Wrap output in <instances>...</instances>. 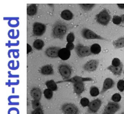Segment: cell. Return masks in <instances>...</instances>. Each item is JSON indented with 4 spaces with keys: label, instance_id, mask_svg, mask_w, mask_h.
Masks as SVG:
<instances>
[{
    "label": "cell",
    "instance_id": "obj_4",
    "mask_svg": "<svg viewBox=\"0 0 124 114\" xmlns=\"http://www.w3.org/2000/svg\"><path fill=\"white\" fill-rule=\"evenodd\" d=\"M61 109L64 114H79V111L76 105L72 103H65Z\"/></svg>",
    "mask_w": 124,
    "mask_h": 114
},
{
    "label": "cell",
    "instance_id": "obj_17",
    "mask_svg": "<svg viewBox=\"0 0 124 114\" xmlns=\"http://www.w3.org/2000/svg\"><path fill=\"white\" fill-rule=\"evenodd\" d=\"M30 94L33 100H39L41 98L42 93L40 89H39V88H33L31 90Z\"/></svg>",
    "mask_w": 124,
    "mask_h": 114
},
{
    "label": "cell",
    "instance_id": "obj_13",
    "mask_svg": "<svg viewBox=\"0 0 124 114\" xmlns=\"http://www.w3.org/2000/svg\"><path fill=\"white\" fill-rule=\"evenodd\" d=\"M114 84H115V83L112 79H111L110 78H106L104 82L103 87L100 92V94H103L106 91L111 88L114 86Z\"/></svg>",
    "mask_w": 124,
    "mask_h": 114
},
{
    "label": "cell",
    "instance_id": "obj_38",
    "mask_svg": "<svg viewBox=\"0 0 124 114\" xmlns=\"http://www.w3.org/2000/svg\"><path fill=\"white\" fill-rule=\"evenodd\" d=\"M117 5L120 9H124V4H117Z\"/></svg>",
    "mask_w": 124,
    "mask_h": 114
},
{
    "label": "cell",
    "instance_id": "obj_10",
    "mask_svg": "<svg viewBox=\"0 0 124 114\" xmlns=\"http://www.w3.org/2000/svg\"><path fill=\"white\" fill-rule=\"evenodd\" d=\"M99 61L97 60L92 59L87 61L83 66L84 70L88 71H93L96 70L98 65Z\"/></svg>",
    "mask_w": 124,
    "mask_h": 114
},
{
    "label": "cell",
    "instance_id": "obj_40",
    "mask_svg": "<svg viewBox=\"0 0 124 114\" xmlns=\"http://www.w3.org/2000/svg\"><path fill=\"white\" fill-rule=\"evenodd\" d=\"M121 114H124V112H123L122 113H121Z\"/></svg>",
    "mask_w": 124,
    "mask_h": 114
},
{
    "label": "cell",
    "instance_id": "obj_30",
    "mask_svg": "<svg viewBox=\"0 0 124 114\" xmlns=\"http://www.w3.org/2000/svg\"><path fill=\"white\" fill-rule=\"evenodd\" d=\"M32 107L34 110L41 108V104L39 100H33L32 101Z\"/></svg>",
    "mask_w": 124,
    "mask_h": 114
},
{
    "label": "cell",
    "instance_id": "obj_27",
    "mask_svg": "<svg viewBox=\"0 0 124 114\" xmlns=\"http://www.w3.org/2000/svg\"><path fill=\"white\" fill-rule=\"evenodd\" d=\"M90 102L89 99H87V98H85V97L81 98L80 100V105L82 107H84L88 106L90 104Z\"/></svg>",
    "mask_w": 124,
    "mask_h": 114
},
{
    "label": "cell",
    "instance_id": "obj_2",
    "mask_svg": "<svg viewBox=\"0 0 124 114\" xmlns=\"http://www.w3.org/2000/svg\"><path fill=\"white\" fill-rule=\"evenodd\" d=\"M110 18V15L106 9L103 10L95 16L96 21L99 24L104 26H106L108 24Z\"/></svg>",
    "mask_w": 124,
    "mask_h": 114
},
{
    "label": "cell",
    "instance_id": "obj_15",
    "mask_svg": "<svg viewBox=\"0 0 124 114\" xmlns=\"http://www.w3.org/2000/svg\"><path fill=\"white\" fill-rule=\"evenodd\" d=\"M85 90L83 82H78L74 84V90L75 93L79 96Z\"/></svg>",
    "mask_w": 124,
    "mask_h": 114
},
{
    "label": "cell",
    "instance_id": "obj_9",
    "mask_svg": "<svg viewBox=\"0 0 124 114\" xmlns=\"http://www.w3.org/2000/svg\"><path fill=\"white\" fill-rule=\"evenodd\" d=\"M59 71L62 77L64 79H68L71 74V69L67 64L60 65L58 68Z\"/></svg>",
    "mask_w": 124,
    "mask_h": 114
},
{
    "label": "cell",
    "instance_id": "obj_3",
    "mask_svg": "<svg viewBox=\"0 0 124 114\" xmlns=\"http://www.w3.org/2000/svg\"><path fill=\"white\" fill-rule=\"evenodd\" d=\"M120 108V106L118 103L109 101L105 107L102 114H115Z\"/></svg>",
    "mask_w": 124,
    "mask_h": 114
},
{
    "label": "cell",
    "instance_id": "obj_5",
    "mask_svg": "<svg viewBox=\"0 0 124 114\" xmlns=\"http://www.w3.org/2000/svg\"><path fill=\"white\" fill-rule=\"evenodd\" d=\"M75 51L78 56L80 57H84L91 55V49L88 46L81 44H78L75 47Z\"/></svg>",
    "mask_w": 124,
    "mask_h": 114
},
{
    "label": "cell",
    "instance_id": "obj_21",
    "mask_svg": "<svg viewBox=\"0 0 124 114\" xmlns=\"http://www.w3.org/2000/svg\"><path fill=\"white\" fill-rule=\"evenodd\" d=\"M115 48H120L124 47V37H121L114 41L112 43Z\"/></svg>",
    "mask_w": 124,
    "mask_h": 114
},
{
    "label": "cell",
    "instance_id": "obj_16",
    "mask_svg": "<svg viewBox=\"0 0 124 114\" xmlns=\"http://www.w3.org/2000/svg\"><path fill=\"white\" fill-rule=\"evenodd\" d=\"M123 65L122 63L118 67H114L112 65H110L107 67V69L112 72V73L115 75H120L123 71Z\"/></svg>",
    "mask_w": 124,
    "mask_h": 114
},
{
    "label": "cell",
    "instance_id": "obj_14",
    "mask_svg": "<svg viewBox=\"0 0 124 114\" xmlns=\"http://www.w3.org/2000/svg\"><path fill=\"white\" fill-rule=\"evenodd\" d=\"M71 56L70 51L66 48H61L58 53L59 57L63 60H67Z\"/></svg>",
    "mask_w": 124,
    "mask_h": 114
},
{
    "label": "cell",
    "instance_id": "obj_25",
    "mask_svg": "<svg viewBox=\"0 0 124 114\" xmlns=\"http://www.w3.org/2000/svg\"><path fill=\"white\" fill-rule=\"evenodd\" d=\"M99 93V89L95 86H92L90 87V94L92 97H96L97 96Z\"/></svg>",
    "mask_w": 124,
    "mask_h": 114
},
{
    "label": "cell",
    "instance_id": "obj_37",
    "mask_svg": "<svg viewBox=\"0 0 124 114\" xmlns=\"http://www.w3.org/2000/svg\"><path fill=\"white\" fill-rule=\"evenodd\" d=\"M27 54H28L29 52L31 51L32 48H31V46L29 44H27Z\"/></svg>",
    "mask_w": 124,
    "mask_h": 114
},
{
    "label": "cell",
    "instance_id": "obj_20",
    "mask_svg": "<svg viewBox=\"0 0 124 114\" xmlns=\"http://www.w3.org/2000/svg\"><path fill=\"white\" fill-rule=\"evenodd\" d=\"M37 13V6L35 4H32L29 5L27 9V13L30 16H33Z\"/></svg>",
    "mask_w": 124,
    "mask_h": 114
},
{
    "label": "cell",
    "instance_id": "obj_24",
    "mask_svg": "<svg viewBox=\"0 0 124 114\" xmlns=\"http://www.w3.org/2000/svg\"><path fill=\"white\" fill-rule=\"evenodd\" d=\"M44 45V42L40 39H37L35 40L33 43V46L34 48L37 50L41 49Z\"/></svg>",
    "mask_w": 124,
    "mask_h": 114
},
{
    "label": "cell",
    "instance_id": "obj_12",
    "mask_svg": "<svg viewBox=\"0 0 124 114\" xmlns=\"http://www.w3.org/2000/svg\"><path fill=\"white\" fill-rule=\"evenodd\" d=\"M92 80H93V79L90 77L84 78V77H82L78 76H75L71 78L66 79L63 81L58 82L57 83L63 82H71V83L75 84V83H78V82H83L84 81H91Z\"/></svg>",
    "mask_w": 124,
    "mask_h": 114
},
{
    "label": "cell",
    "instance_id": "obj_8",
    "mask_svg": "<svg viewBox=\"0 0 124 114\" xmlns=\"http://www.w3.org/2000/svg\"><path fill=\"white\" fill-rule=\"evenodd\" d=\"M46 29V26L41 23L35 22L33 25V33L35 36H42L45 33Z\"/></svg>",
    "mask_w": 124,
    "mask_h": 114
},
{
    "label": "cell",
    "instance_id": "obj_19",
    "mask_svg": "<svg viewBox=\"0 0 124 114\" xmlns=\"http://www.w3.org/2000/svg\"><path fill=\"white\" fill-rule=\"evenodd\" d=\"M61 16L62 19L65 20H70L73 18V14L70 11L65 10L61 12Z\"/></svg>",
    "mask_w": 124,
    "mask_h": 114
},
{
    "label": "cell",
    "instance_id": "obj_11",
    "mask_svg": "<svg viewBox=\"0 0 124 114\" xmlns=\"http://www.w3.org/2000/svg\"><path fill=\"white\" fill-rule=\"evenodd\" d=\"M60 49L61 48L58 47H50L46 49L45 51V54L47 56L50 57H59L58 53Z\"/></svg>",
    "mask_w": 124,
    "mask_h": 114
},
{
    "label": "cell",
    "instance_id": "obj_7",
    "mask_svg": "<svg viewBox=\"0 0 124 114\" xmlns=\"http://www.w3.org/2000/svg\"><path fill=\"white\" fill-rule=\"evenodd\" d=\"M102 104V101L99 99L93 100L90 102L87 112L89 114H94L97 112Z\"/></svg>",
    "mask_w": 124,
    "mask_h": 114
},
{
    "label": "cell",
    "instance_id": "obj_34",
    "mask_svg": "<svg viewBox=\"0 0 124 114\" xmlns=\"http://www.w3.org/2000/svg\"><path fill=\"white\" fill-rule=\"evenodd\" d=\"M112 65L114 67L119 66L122 63L120 60L118 58H114L112 61Z\"/></svg>",
    "mask_w": 124,
    "mask_h": 114
},
{
    "label": "cell",
    "instance_id": "obj_32",
    "mask_svg": "<svg viewBox=\"0 0 124 114\" xmlns=\"http://www.w3.org/2000/svg\"><path fill=\"white\" fill-rule=\"evenodd\" d=\"M112 22L114 24L116 25H119L122 22V20L121 16H119L118 15H115L113 17Z\"/></svg>",
    "mask_w": 124,
    "mask_h": 114
},
{
    "label": "cell",
    "instance_id": "obj_1",
    "mask_svg": "<svg viewBox=\"0 0 124 114\" xmlns=\"http://www.w3.org/2000/svg\"><path fill=\"white\" fill-rule=\"evenodd\" d=\"M67 25L63 22L59 21L53 25L52 35L55 38L62 39L67 30Z\"/></svg>",
    "mask_w": 124,
    "mask_h": 114
},
{
    "label": "cell",
    "instance_id": "obj_33",
    "mask_svg": "<svg viewBox=\"0 0 124 114\" xmlns=\"http://www.w3.org/2000/svg\"><path fill=\"white\" fill-rule=\"evenodd\" d=\"M80 5L81 6L82 8L83 9H84V10H89L90 9H91L93 7V6L94 5V4H80Z\"/></svg>",
    "mask_w": 124,
    "mask_h": 114
},
{
    "label": "cell",
    "instance_id": "obj_28",
    "mask_svg": "<svg viewBox=\"0 0 124 114\" xmlns=\"http://www.w3.org/2000/svg\"><path fill=\"white\" fill-rule=\"evenodd\" d=\"M111 99L113 102L117 103L121 100V96L119 93H115L112 96Z\"/></svg>",
    "mask_w": 124,
    "mask_h": 114
},
{
    "label": "cell",
    "instance_id": "obj_6",
    "mask_svg": "<svg viewBox=\"0 0 124 114\" xmlns=\"http://www.w3.org/2000/svg\"><path fill=\"white\" fill-rule=\"evenodd\" d=\"M82 36L86 39H99L103 40H107V39L97 35L93 31L86 28H83L81 30Z\"/></svg>",
    "mask_w": 124,
    "mask_h": 114
},
{
    "label": "cell",
    "instance_id": "obj_23",
    "mask_svg": "<svg viewBox=\"0 0 124 114\" xmlns=\"http://www.w3.org/2000/svg\"><path fill=\"white\" fill-rule=\"evenodd\" d=\"M90 49L92 53L93 54H98L101 52V48L99 44L94 43L91 45Z\"/></svg>",
    "mask_w": 124,
    "mask_h": 114
},
{
    "label": "cell",
    "instance_id": "obj_39",
    "mask_svg": "<svg viewBox=\"0 0 124 114\" xmlns=\"http://www.w3.org/2000/svg\"><path fill=\"white\" fill-rule=\"evenodd\" d=\"M121 18H122V22H124V14H123V15H122L121 16Z\"/></svg>",
    "mask_w": 124,
    "mask_h": 114
},
{
    "label": "cell",
    "instance_id": "obj_29",
    "mask_svg": "<svg viewBox=\"0 0 124 114\" xmlns=\"http://www.w3.org/2000/svg\"><path fill=\"white\" fill-rule=\"evenodd\" d=\"M117 87L120 92L124 91V80H120L117 84Z\"/></svg>",
    "mask_w": 124,
    "mask_h": 114
},
{
    "label": "cell",
    "instance_id": "obj_26",
    "mask_svg": "<svg viewBox=\"0 0 124 114\" xmlns=\"http://www.w3.org/2000/svg\"><path fill=\"white\" fill-rule=\"evenodd\" d=\"M53 91L48 88L45 89L44 91V95L46 99L49 100L52 98L53 96Z\"/></svg>",
    "mask_w": 124,
    "mask_h": 114
},
{
    "label": "cell",
    "instance_id": "obj_35",
    "mask_svg": "<svg viewBox=\"0 0 124 114\" xmlns=\"http://www.w3.org/2000/svg\"><path fill=\"white\" fill-rule=\"evenodd\" d=\"M31 114H44L43 111L41 108L33 110L31 113Z\"/></svg>",
    "mask_w": 124,
    "mask_h": 114
},
{
    "label": "cell",
    "instance_id": "obj_36",
    "mask_svg": "<svg viewBox=\"0 0 124 114\" xmlns=\"http://www.w3.org/2000/svg\"><path fill=\"white\" fill-rule=\"evenodd\" d=\"M74 47H75V45L73 43H68L66 45V48H67L69 51L73 49Z\"/></svg>",
    "mask_w": 124,
    "mask_h": 114
},
{
    "label": "cell",
    "instance_id": "obj_18",
    "mask_svg": "<svg viewBox=\"0 0 124 114\" xmlns=\"http://www.w3.org/2000/svg\"><path fill=\"white\" fill-rule=\"evenodd\" d=\"M41 73L44 75H51L53 73V70L51 65H45L41 68Z\"/></svg>",
    "mask_w": 124,
    "mask_h": 114
},
{
    "label": "cell",
    "instance_id": "obj_31",
    "mask_svg": "<svg viewBox=\"0 0 124 114\" xmlns=\"http://www.w3.org/2000/svg\"><path fill=\"white\" fill-rule=\"evenodd\" d=\"M75 40V35L73 32L68 33L66 37V41L69 43H73Z\"/></svg>",
    "mask_w": 124,
    "mask_h": 114
},
{
    "label": "cell",
    "instance_id": "obj_22",
    "mask_svg": "<svg viewBox=\"0 0 124 114\" xmlns=\"http://www.w3.org/2000/svg\"><path fill=\"white\" fill-rule=\"evenodd\" d=\"M45 84L47 88L52 91H56L57 89V86L56 83L53 80L47 81Z\"/></svg>",
    "mask_w": 124,
    "mask_h": 114
}]
</instances>
